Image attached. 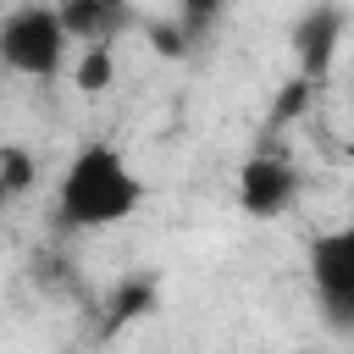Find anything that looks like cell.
I'll list each match as a JSON object with an SVG mask.
<instances>
[{"instance_id":"cell-3","label":"cell","mask_w":354,"mask_h":354,"mask_svg":"<svg viewBox=\"0 0 354 354\" xmlns=\"http://www.w3.org/2000/svg\"><path fill=\"white\" fill-rule=\"evenodd\" d=\"M304 271L315 288V304L332 326H354V221L326 227L304 243Z\"/></svg>"},{"instance_id":"cell-6","label":"cell","mask_w":354,"mask_h":354,"mask_svg":"<svg viewBox=\"0 0 354 354\" xmlns=\"http://www.w3.org/2000/svg\"><path fill=\"white\" fill-rule=\"evenodd\" d=\"M55 17H61L72 44L100 50V44H116L133 28V0H55Z\"/></svg>"},{"instance_id":"cell-7","label":"cell","mask_w":354,"mask_h":354,"mask_svg":"<svg viewBox=\"0 0 354 354\" xmlns=\"http://www.w3.org/2000/svg\"><path fill=\"white\" fill-rule=\"evenodd\" d=\"M111 77H116V55H111V44L83 50V61H77V88H83V94H105Z\"/></svg>"},{"instance_id":"cell-4","label":"cell","mask_w":354,"mask_h":354,"mask_svg":"<svg viewBox=\"0 0 354 354\" xmlns=\"http://www.w3.org/2000/svg\"><path fill=\"white\" fill-rule=\"evenodd\" d=\"M299 166L282 155V149H254L243 166H238V210L254 216V221H277L299 205Z\"/></svg>"},{"instance_id":"cell-10","label":"cell","mask_w":354,"mask_h":354,"mask_svg":"<svg viewBox=\"0 0 354 354\" xmlns=\"http://www.w3.org/2000/svg\"><path fill=\"white\" fill-rule=\"evenodd\" d=\"M6 205H11V194H6V183H0V210H6Z\"/></svg>"},{"instance_id":"cell-5","label":"cell","mask_w":354,"mask_h":354,"mask_svg":"<svg viewBox=\"0 0 354 354\" xmlns=\"http://www.w3.org/2000/svg\"><path fill=\"white\" fill-rule=\"evenodd\" d=\"M343 33H348V6H337V0H310V6L293 17L288 44H293V66H299L304 83H321V77L332 72Z\"/></svg>"},{"instance_id":"cell-9","label":"cell","mask_w":354,"mask_h":354,"mask_svg":"<svg viewBox=\"0 0 354 354\" xmlns=\"http://www.w3.org/2000/svg\"><path fill=\"white\" fill-rule=\"evenodd\" d=\"M227 6H232V0H177V11H183V33H205Z\"/></svg>"},{"instance_id":"cell-8","label":"cell","mask_w":354,"mask_h":354,"mask_svg":"<svg viewBox=\"0 0 354 354\" xmlns=\"http://www.w3.org/2000/svg\"><path fill=\"white\" fill-rule=\"evenodd\" d=\"M0 183H6V194L17 199V194H28L33 188V155L28 149H17V144H6L0 149Z\"/></svg>"},{"instance_id":"cell-2","label":"cell","mask_w":354,"mask_h":354,"mask_svg":"<svg viewBox=\"0 0 354 354\" xmlns=\"http://www.w3.org/2000/svg\"><path fill=\"white\" fill-rule=\"evenodd\" d=\"M66 50H72V39L55 17V0H22L0 17V66L6 72L28 77V83H50V77H61Z\"/></svg>"},{"instance_id":"cell-1","label":"cell","mask_w":354,"mask_h":354,"mask_svg":"<svg viewBox=\"0 0 354 354\" xmlns=\"http://www.w3.org/2000/svg\"><path fill=\"white\" fill-rule=\"evenodd\" d=\"M144 205V177L127 166V155L105 138L83 144L66 171H61V188H55V221L61 232H100V227H116L127 221L133 210Z\"/></svg>"}]
</instances>
